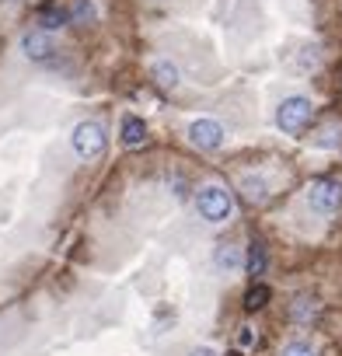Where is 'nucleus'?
I'll return each mask as SVG.
<instances>
[{
    "instance_id": "8",
    "label": "nucleus",
    "mask_w": 342,
    "mask_h": 356,
    "mask_svg": "<svg viewBox=\"0 0 342 356\" xmlns=\"http://www.w3.org/2000/svg\"><path fill=\"white\" fill-rule=\"evenodd\" d=\"M213 266H217V273H241V269H245V252H241V245H231V241L217 245V248H213Z\"/></svg>"
},
{
    "instance_id": "19",
    "label": "nucleus",
    "mask_w": 342,
    "mask_h": 356,
    "mask_svg": "<svg viewBox=\"0 0 342 356\" xmlns=\"http://www.w3.org/2000/svg\"><path fill=\"white\" fill-rule=\"evenodd\" d=\"M227 356H241V353H227Z\"/></svg>"
},
{
    "instance_id": "4",
    "label": "nucleus",
    "mask_w": 342,
    "mask_h": 356,
    "mask_svg": "<svg viewBox=\"0 0 342 356\" xmlns=\"http://www.w3.org/2000/svg\"><path fill=\"white\" fill-rule=\"evenodd\" d=\"M307 207L321 217H332L342 210V178L339 175H318L307 186Z\"/></svg>"
},
{
    "instance_id": "2",
    "label": "nucleus",
    "mask_w": 342,
    "mask_h": 356,
    "mask_svg": "<svg viewBox=\"0 0 342 356\" xmlns=\"http://www.w3.org/2000/svg\"><path fill=\"white\" fill-rule=\"evenodd\" d=\"M314 119V102L307 95H286L276 105V129L286 136H300Z\"/></svg>"
},
{
    "instance_id": "17",
    "label": "nucleus",
    "mask_w": 342,
    "mask_h": 356,
    "mask_svg": "<svg viewBox=\"0 0 342 356\" xmlns=\"http://www.w3.org/2000/svg\"><path fill=\"white\" fill-rule=\"evenodd\" d=\"M189 356H220L213 346H196V349H189Z\"/></svg>"
},
{
    "instance_id": "12",
    "label": "nucleus",
    "mask_w": 342,
    "mask_h": 356,
    "mask_svg": "<svg viewBox=\"0 0 342 356\" xmlns=\"http://www.w3.org/2000/svg\"><path fill=\"white\" fill-rule=\"evenodd\" d=\"M67 18H70V25L88 29V25L98 22V4H95V0H74V4L67 8Z\"/></svg>"
},
{
    "instance_id": "18",
    "label": "nucleus",
    "mask_w": 342,
    "mask_h": 356,
    "mask_svg": "<svg viewBox=\"0 0 342 356\" xmlns=\"http://www.w3.org/2000/svg\"><path fill=\"white\" fill-rule=\"evenodd\" d=\"M252 342H255V332L245 328V332H241V346H252Z\"/></svg>"
},
{
    "instance_id": "9",
    "label": "nucleus",
    "mask_w": 342,
    "mask_h": 356,
    "mask_svg": "<svg viewBox=\"0 0 342 356\" xmlns=\"http://www.w3.org/2000/svg\"><path fill=\"white\" fill-rule=\"evenodd\" d=\"M35 29L39 32H46V35H56V32H63L67 25H70V18H67V8H56V4H46V8H39V15H35Z\"/></svg>"
},
{
    "instance_id": "11",
    "label": "nucleus",
    "mask_w": 342,
    "mask_h": 356,
    "mask_svg": "<svg viewBox=\"0 0 342 356\" xmlns=\"http://www.w3.org/2000/svg\"><path fill=\"white\" fill-rule=\"evenodd\" d=\"M318 311H321V304H318V297H311V293H297V297L290 300V318H293L297 325H311V321L318 318Z\"/></svg>"
},
{
    "instance_id": "13",
    "label": "nucleus",
    "mask_w": 342,
    "mask_h": 356,
    "mask_svg": "<svg viewBox=\"0 0 342 356\" xmlns=\"http://www.w3.org/2000/svg\"><path fill=\"white\" fill-rule=\"evenodd\" d=\"M241 193H245L248 203L262 207V203L269 200V182H266L262 175H245V178H241Z\"/></svg>"
},
{
    "instance_id": "7",
    "label": "nucleus",
    "mask_w": 342,
    "mask_h": 356,
    "mask_svg": "<svg viewBox=\"0 0 342 356\" xmlns=\"http://www.w3.org/2000/svg\"><path fill=\"white\" fill-rule=\"evenodd\" d=\"M147 74H150V81H154L157 88H164V91H179V88H182V70H179V63H171L168 56L150 60Z\"/></svg>"
},
{
    "instance_id": "14",
    "label": "nucleus",
    "mask_w": 342,
    "mask_h": 356,
    "mask_svg": "<svg viewBox=\"0 0 342 356\" xmlns=\"http://www.w3.org/2000/svg\"><path fill=\"white\" fill-rule=\"evenodd\" d=\"M269 297H272V290L266 283H252L248 293H245V311H262L269 304Z\"/></svg>"
},
{
    "instance_id": "6",
    "label": "nucleus",
    "mask_w": 342,
    "mask_h": 356,
    "mask_svg": "<svg viewBox=\"0 0 342 356\" xmlns=\"http://www.w3.org/2000/svg\"><path fill=\"white\" fill-rule=\"evenodd\" d=\"M18 49H22V56L32 60V63H49V60L56 56L53 35H46V32H39V29H25L22 39H18Z\"/></svg>"
},
{
    "instance_id": "1",
    "label": "nucleus",
    "mask_w": 342,
    "mask_h": 356,
    "mask_svg": "<svg viewBox=\"0 0 342 356\" xmlns=\"http://www.w3.org/2000/svg\"><path fill=\"white\" fill-rule=\"evenodd\" d=\"M193 200H196V213H200L206 224H227V220L234 217V210H238L231 189L220 186V182H206V186H200Z\"/></svg>"
},
{
    "instance_id": "15",
    "label": "nucleus",
    "mask_w": 342,
    "mask_h": 356,
    "mask_svg": "<svg viewBox=\"0 0 342 356\" xmlns=\"http://www.w3.org/2000/svg\"><path fill=\"white\" fill-rule=\"evenodd\" d=\"M245 269H248L252 276H262V273H266V248H262L259 241L248 248V255H245Z\"/></svg>"
},
{
    "instance_id": "16",
    "label": "nucleus",
    "mask_w": 342,
    "mask_h": 356,
    "mask_svg": "<svg viewBox=\"0 0 342 356\" xmlns=\"http://www.w3.org/2000/svg\"><path fill=\"white\" fill-rule=\"evenodd\" d=\"M279 356H318V349L311 342H304V339H293V342H286L279 349Z\"/></svg>"
},
{
    "instance_id": "5",
    "label": "nucleus",
    "mask_w": 342,
    "mask_h": 356,
    "mask_svg": "<svg viewBox=\"0 0 342 356\" xmlns=\"http://www.w3.org/2000/svg\"><path fill=\"white\" fill-rule=\"evenodd\" d=\"M186 140H189V147L210 154V150H220L227 143V129H224V122H217L210 115H200L186 126Z\"/></svg>"
},
{
    "instance_id": "10",
    "label": "nucleus",
    "mask_w": 342,
    "mask_h": 356,
    "mask_svg": "<svg viewBox=\"0 0 342 356\" xmlns=\"http://www.w3.org/2000/svg\"><path fill=\"white\" fill-rule=\"evenodd\" d=\"M119 140H122V147H140V143H147V122H143L140 115L126 112V115H122V126H119Z\"/></svg>"
},
{
    "instance_id": "3",
    "label": "nucleus",
    "mask_w": 342,
    "mask_h": 356,
    "mask_svg": "<svg viewBox=\"0 0 342 356\" xmlns=\"http://www.w3.org/2000/svg\"><path fill=\"white\" fill-rule=\"evenodd\" d=\"M70 150L81 161H98L108 150V129L98 119H81L70 133Z\"/></svg>"
}]
</instances>
